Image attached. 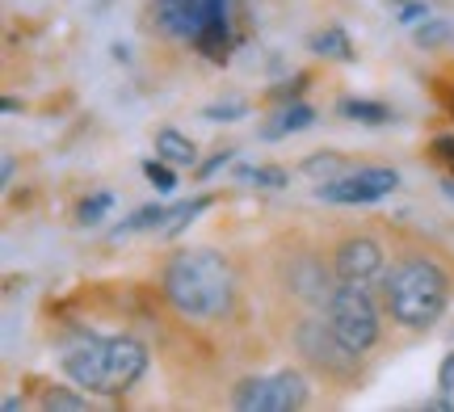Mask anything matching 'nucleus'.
Listing matches in <instances>:
<instances>
[{
  "instance_id": "22",
  "label": "nucleus",
  "mask_w": 454,
  "mask_h": 412,
  "mask_svg": "<svg viewBox=\"0 0 454 412\" xmlns=\"http://www.w3.org/2000/svg\"><path fill=\"white\" fill-rule=\"evenodd\" d=\"M202 118H207V122H240V118H248V101H240V97L211 101V105L202 110Z\"/></svg>"
},
{
  "instance_id": "19",
  "label": "nucleus",
  "mask_w": 454,
  "mask_h": 412,
  "mask_svg": "<svg viewBox=\"0 0 454 412\" xmlns=\"http://www.w3.org/2000/svg\"><path fill=\"white\" fill-rule=\"evenodd\" d=\"M236 182L261 185V190H282V185H291V177H286V168H265V165H240V168H236Z\"/></svg>"
},
{
  "instance_id": "31",
  "label": "nucleus",
  "mask_w": 454,
  "mask_h": 412,
  "mask_svg": "<svg viewBox=\"0 0 454 412\" xmlns=\"http://www.w3.org/2000/svg\"><path fill=\"white\" fill-rule=\"evenodd\" d=\"M13 173H17V165H13V156H4V185H13Z\"/></svg>"
},
{
  "instance_id": "1",
  "label": "nucleus",
  "mask_w": 454,
  "mask_h": 412,
  "mask_svg": "<svg viewBox=\"0 0 454 412\" xmlns=\"http://www.w3.org/2000/svg\"><path fill=\"white\" fill-rule=\"evenodd\" d=\"M64 375L84 392L98 396H122L135 383L144 379L147 370V349L130 337H98L84 332L76 341L64 346Z\"/></svg>"
},
{
  "instance_id": "3",
  "label": "nucleus",
  "mask_w": 454,
  "mask_h": 412,
  "mask_svg": "<svg viewBox=\"0 0 454 412\" xmlns=\"http://www.w3.org/2000/svg\"><path fill=\"white\" fill-rule=\"evenodd\" d=\"M383 299L391 320H400L404 329H434L450 303V278L442 274V265L408 257L383 278Z\"/></svg>"
},
{
  "instance_id": "4",
  "label": "nucleus",
  "mask_w": 454,
  "mask_h": 412,
  "mask_svg": "<svg viewBox=\"0 0 454 412\" xmlns=\"http://www.w3.org/2000/svg\"><path fill=\"white\" fill-rule=\"evenodd\" d=\"M325 312H328V324L340 332V341L354 346L357 354H366V349L379 341V312H374V303L362 282L337 286L333 299L325 303Z\"/></svg>"
},
{
  "instance_id": "18",
  "label": "nucleus",
  "mask_w": 454,
  "mask_h": 412,
  "mask_svg": "<svg viewBox=\"0 0 454 412\" xmlns=\"http://www.w3.org/2000/svg\"><path fill=\"white\" fill-rule=\"evenodd\" d=\"M164 214H168V206H160V202H152V206H139V211L130 214V219H122L118 228L110 231L114 240H122V236H130V231H147V228H160Z\"/></svg>"
},
{
  "instance_id": "27",
  "label": "nucleus",
  "mask_w": 454,
  "mask_h": 412,
  "mask_svg": "<svg viewBox=\"0 0 454 412\" xmlns=\"http://www.w3.org/2000/svg\"><path fill=\"white\" fill-rule=\"evenodd\" d=\"M421 21H429V4H421V0H412V4H404L400 9V26H421Z\"/></svg>"
},
{
  "instance_id": "25",
  "label": "nucleus",
  "mask_w": 454,
  "mask_h": 412,
  "mask_svg": "<svg viewBox=\"0 0 454 412\" xmlns=\"http://www.w3.org/2000/svg\"><path fill=\"white\" fill-rule=\"evenodd\" d=\"M438 396H446L454 408V354H446L438 366Z\"/></svg>"
},
{
  "instance_id": "8",
  "label": "nucleus",
  "mask_w": 454,
  "mask_h": 412,
  "mask_svg": "<svg viewBox=\"0 0 454 412\" xmlns=\"http://www.w3.org/2000/svg\"><path fill=\"white\" fill-rule=\"evenodd\" d=\"M215 17H227V0H156V21L164 34L194 43Z\"/></svg>"
},
{
  "instance_id": "23",
  "label": "nucleus",
  "mask_w": 454,
  "mask_h": 412,
  "mask_svg": "<svg viewBox=\"0 0 454 412\" xmlns=\"http://www.w3.org/2000/svg\"><path fill=\"white\" fill-rule=\"evenodd\" d=\"M43 408L47 412H84L89 400L76 396V392H67V387H51L47 396H43Z\"/></svg>"
},
{
  "instance_id": "12",
  "label": "nucleus",
  "mask_w": 454,
  "mask_h": 412,
  "mask_svg": "<svg viewBox=\"0 0 454 412\" xmlns=\"http://www.w3.org/2000/svg\"><path fill=\"white\" fill-rule=\"evenodd\" d=\"M194 47L211 59V64H227L231 59V26H227V17H215L207 30L194 38Z\"/></svg>"
},
{
  "instance_id": "15",
  "label": "nucleus",
  "mask_w": 454,
  "mask_h": 412,
  "mask_svg": "<svg viewBox=\"0 0 454 412\" xmlns=\"http://www.w3.org/2000/svg\"><path fill=\"white\" fill-rule=\"evenodd\" d=\"M156 152H160L168 165H194L198 160V148L194 139H185L181 131H173V127H164V131H156Z\"/></svg>"
},
{
  "instance_id": "2",
  "label": "nucleus",
  "mask_w": 454,
  "mask_h": 412,
  "mask_svg": "<svg viewBox=\"0 0 454 412\" xmlns=\"http://www.w3.org/2000/svg\"><path fill=\"white\" fill-rule=\"evenodd\" d=\"M231 265L211 248H185L164 269V295L190 320H219L231 307Z\"/></svg>"
},
{
  "instance_id": "29",
  "label": "nucleus",
  "mask_w": 454,
  "mask_h": 412,
  "mask_svg": "<svg viewBox=\"0 0 454 412\" xmlns=\"http://www.w3.org/2000/svg\"><path fill=\"white\" fill-rule=\"evenodd\" d=\"M303 84H308V76L299 72L294 81H286V84H282V89H274V97H278V101H286V97H299V93H303Z\"/></svg>"
},
{
  "instance_id": "17",
  "label": "nucleus",
  "mask_w": 454,
  "mask_h": 412,
  "mask_svg": "<svg viewBox=\"0 0 454 412\" xmlns=\"http://www.w3.org/2000/svg\"><path fill=\"white\" fill-rule=\"evenodd\" d=\"M303 173H308V177H316V185H325V182L345 177L349 168H345V160H340L337 152H316V156H308V160H303Z\"/></svg>"
},
{
  "instance_id": "20",
  "label": "nucleus",
  "mask_w": 454,
  "mask_h": 412,
  "mask_svg": "<svg viewBox=\"0 0 454 412\" xmlns=\"http://www.w3.org/2000/svg\"><path fill=\"white\" fill-rule=\"evenodd\" d=\"M417 43H421L425 51L446 47V43H454V26H450V21H442V17H429V21H421V26H417Z\"/></svg>"
},
{
  "instance_id": "28",
  "label": "nucleus",
  "mask_w": 454,
  "mask_h": 412,
  "mask_svg": "<svg viewBox=\"0 0 454 412\" xmlns=\"http://www.w3.org/2000/svg\"><path fill=\"white\" fill-rule=\"evenodd\" d=\"M434 156L454 173V135H438V139H434Z\"/></svg>"
},
{
  "instance_id": "5",
  "label": "nucleus",
  "mask_w": 454,
  "mask_h": 412,
  "mask_svg": "<svg viewBox=\"0 0 454 412\" xmlns=\"http://www.w3.org/2000/svg\"><path fill=\"white\" fill-rule=\"evenodd\" d=\"M231 400L240 412H294L308 404V383L294 370H278L265 379H244Z\"/></svg>"
},
{
  "instance_id": "9",
  "label": "nucleus",
  "mask_w": 454,
  "mask_h": 412,
  "mask_svg": "<svg viewBox=\"0 0 454 412\" xmlns=\"http://www.w3.org/2000/svg\"><path fill=\"white\" fill-rule=\"evenodd\" d=\"M383 269V248L371 236H349L337 245V278L340 282H366Z\"/></svg>"
},
{
  "instance_id": "32",
  "label": "nucleus",
  "mask_w": 454,
  "mask_h": 412,
  "mask_svg": "<svg viewBox=\"0 0 454 412\" xmlns=\"http://www.w3.org/2000/svg\"><path fill=\"white\" fill-rule=\"evenodd\" d=\"M442 194H446V198L454 202V177H450V182H442Z\"/></svg>"
},
{
  "instance_id": "10",
  "label": "nucleus",
  "mask_w": 454,
  "mask_h": 412,
  "mask_svg": "<svg viewBox=\"0 0 454 412\" xmlns=\"http://www.w3.org/2000/svg\"><path fill=\"white\" fill-rule=\"evenodd\" d=\"M291 291L294 295H303V299H311V303H320L325 307L328 299H333V278H328V269L325 265H316V261H299L291 269Z\"/></svg>"
},
{
  "instance_id": "11",
  "label": "nucleus",
  "mask_w": 454,
  "mask_h": 412,
  "mask_svg": "<svg viewBox=\"0 0 454 412\" xmlns=\"http://www.w3.org/2000/svg\"><path fill=\"white\" fill-rule=\"evenodd\" d=\"M311 122H316V110L303 105V101H291L286 110H278L274 122L261 127V139H286V135H294V131H308Z\"/></svg>"
},
{
  "instance_id": "30",
  "label": "nucleus",
  "mask_w": 454,
  "mask_h": 412,
  "mask_svg": "<svg viewBox=\"0 0 454 412\" xmlns=\"http://www.w3.org/2000/svg\"><path fill=\"white\" fill-rule=\"evenodd\" d=\"M0 110H4V114H17V110H21V101H17V97H4V101H0Z\"/></svg>"
},
{
  "instance_id": "21",
  "label": "nucleus",
  "mask_w": 454,
  "mask_h": 412,
  "mask_svg": "<svg viewBox=\"0 0 454 412\" xmlns=\"http://www.w3.org/2000/svg\"><path fill=\"white\" fill-rule=\"evenodd\" d=\"M110 211H114V194H93V198H84L81 206H76V223H81V228H98Z\"/></svg>"
},
{
  "instance_id": "6",
  "label": "nucleus",
  "mask_w": 454,
  "mask_h": 412,
  "mask_svg": "<svg viewBox=\"0 0 454 412\" xmlns=\"http://www.w3.org/2000/svg\"><path fill=\"white\" fill-rule=\"evenodd\" d=\"M294 346H299V354H303L311 366H320L328 375H354L357 362H362V354H357L354 346H345L340 332L333 329L328 320H303V324L294 329Z\"/></svg>"
},
{
  "instance_id": "7",
  "label": "nucleus",
  "mask_w": 454,
  "mask_h": 412,
  "mask_svg": "<svg viewBox=\"0 0 454 412\" xmlns=\"http://www.w3.org/2000/svg\"><path fill=\"white\" fill-rule=\"evenodd\" d=\"M395 185H400L395 168L366 165V168H349L337 182L316 185V198L340 202V206H366V202H379V198H387V194H395Z\"/></svg>"
},
{
  "instance_id": "16",
  "label": "nucleus",
  "mask_w": 454,
  "mask_h": 412,
  "mask_svg": "<svg viewBox=\"0 0 454 412\" xmlns=\"http://www.w3.org/2000/svg\"><path fill=\"white\" fill-rule=\"evenodd\" d=\"M207 206H211V198H207V194H202V198H190V202H177V206H168V214H164V223L156 231H160V236H177V231L190 228V223H194Z\"/></svg>"
},
{
  "instance_id": "24",
  "label": "nucleus",
  "mask_w": 454,
  "mask_h": 412,
  "mask_svg": "<svg viewBox=\"0 0 454 412\" xmlns=\"http://www.w3.org/2000/svg\"><path fill=\"white\" fill-rule=\"evenodd\" d=\"M144 177L152 185H156V190H160V194H173V190H177V173H173V165H168V160H144Z\"/></svg>"
},
{
  "instance_id": "26",
  "label": "nucleus",
  "mask_w": 454,
  "mask_h": 412,
  "mask_svg": "<svg viewBox=\"0 0 454 412\" xmlns=\"http://www.w3.org/2000/svg\"><path fill=\"white\" fill-rule=\"evenodd\" d=\"M231 160H236V148H223V152H215L211 160H207V165L198 168V177H202V182H211L215 173H219V168H227V165H231Z\"/></svg>"
},
{
  "instance_id": "14",
  "label": "nucleus",
  "mask_w": 454,
  "mask_h": 412,
  "mask_svg": "<svg viewBox=\"0 0 454 412\" xmlns=\"http://www.w3.org/2000/svg\"><path fill=\"white\" fill-rule=\"evenodd\" d=\"M311 51L325 55V59H337V64H349V59H354V43H349V34L340 30V26H328V30L311 34Z\"/></svg>"
},
{
  "instance_id": "13",
  "label": "nucleus",
  "mask_w": 454,
  "mask_h": 412,
  "mask_svg": "<svg viewBox=\"0 0 454 412\" xmlns=\"http://www.w3.org/2000/svg\"><path fill=\"white\" fill-rule=\"evenodd\" d=\"M337 114L349 118V122H362V127H383V122H391L387 105H383V101H366V97H340Z\"/></svg>"
}]
</instances>
